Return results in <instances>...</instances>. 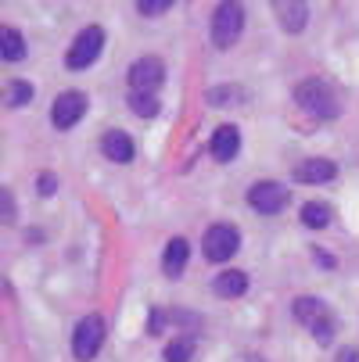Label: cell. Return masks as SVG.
<instances>
[{"instance_id": "5", "label": "cell", "mask_w": 359, "mask_h": 362, "mask_svg": "<svg viewBox=\"0 0 359 362\" xmlns=\"http://www.w3.org/2000/svg\"><path fill=\"white\" fill-rule=\"evenodd\" d=\"M101 47H105V29H101V25H86V29L72 40L69 54H65V65H69L72 72H79V69L93 65V62H97V54H101Z\"/></svg>"}, {"instance_id": "23", "label": "cell", "mask_w": 359, "mask_h": 362, "mask_svg": "<svg viewBox=\"0 0 359 362\" xmlns=\"http://www.w3.org/2000/svg\"><path fill=\"white\" fill-rule=\"evenodd\" d=\"M338 362H359V348H341L338 351Z\"/></svg>"}, {"instance_id": "16", "label": "cell", "mask_w": 359, "mask_h": 362, "mask_svg": "<svg viewBox=\"0 0 359 362\" xmlns=\"http://www.w3.org/2000/svg\"><path fill=\"white\" fill-rule=\"evenodd\" d=\"M0 54H4V62H22L25 58V40L15 25H4L0 29Z\"/></svg>"}, {"instance_id": "2", "label": "cell", "mask_w": 359, "mask_h": 362, "mask_svg": "<svg viewBox=\"0 0 359 362\" xmlns=\"http://www.w3.org/2000/svg\"><path fill=\"white\" fill-rule=\"evenodd\" d=\"M295 100H298V105L309 112V115H317V119H334V115H338V97H334V90H331L324 79H305V83H298Z\"/></svg>"}, {"instance_id": "19", "label": "cell", "mask_w": 359, "mask_h": 362, "mask_svg": "<svg viewBox=\"0 0 359 362\" xmlns=\"http://www.w3.org/2000/svg\"><path fill=\"white\" fill-rule=\"evenodd\" d=\"M25 100H33L29 79H11V83H8V93H4V105H8V108H18V105H25Z\"/></svg>"}, {"instance_id": "20", "label": "cell", "mask_w": 359, "mask_h": 362, "mask_svg": "<svg viewBox=\"0 0 359 362\" xmlns=\"http://www.w3.org/2000/svg\"><path fill=\"white\" fill-rule=\"evenodd\" d=\"M162 358H166V362H190V358H194V341H190V337H180V341L166 344Z\"/></svg>"}, {"instance_id": "10", "label": "cell", "mask_w": 359, "mask_h": 362, "mask_svg": "<svg viewBox=\"0 0 359 362\" xmlns=\"http://www.w3.org/2000/svg\"><path fill=\"white\" fill-rule=\"evenodd\" d=\"M273 15L280 18L284 33H302L305 25H309V4H302V0H277Z\"/></svg>"}, {"instance_id": "7", "label": "cell", "mask_w": 359, "mask_h": 362, "mask_svg": "<svg viewBox=\"0 0 359 362\" xmlns=\"http://www.w3.org/2000/svg\"><path fill=\"white\" fill-rule=\"evenodd\" d=\"M237 247H241V233L230 223H216L205 233V258H212V262H227L230 255H237Z\"/></svg>"}, {"instance_id": "9", "label": "cell", "mask_w": 359, "mask_h": 362, "mask_svg": "<svg viewBox=\"0 0 359 362\" xmlns=\"http://www.w3.org/2000/svg\"><path fill=\"white\" fill-rule=\"evenodd\" d=\"M86 93L79 90H69V93H58L55 97V105H50V122H55L58 129H72L83 115H86Z\"/></svg>"}, {"instance_id": "22", "label": "cell", "mask_w": 359, "mask_h": 362, "mask_svg": "<svg viewBox=\"0 0 359 362\" xmlns=\"http://www.w3.org/2000/svg\"><path fill=\"white\" fill-rule=\"evenodd\" d=\"M55 187H58L55 176H40V194H55Z\"/></svg>"}, {"instance_id": "6", "label": "cell", "mask_w": 359, "mask_h": 362, "mask_svg": "<svg viewBox=\"0 0 359 362\" xmlns=\"http://www.w3.org/2000/svg\"><path fill=\"white\" fill-rule=\"evenodd\" d=\"M248 204H251V212H259V216H277L284 212V204H287V190L273 180H263V183H251L248 187Z\"/></svg>"}, {"instance_id": "17", "label": "cell", "mask_w": 359, "mask_h": 362, "mask_svg": "<svg viewBox=\"0 0 359 362\" xmlns=\"http://www.w3.org/2000/svg\"><path fill=\"white\" fill-rule=\"evenodd\" d=\"M130 112L140 115V119H155L162 112L159 105V93H140V90H130Z\"/></svg>"}, {"instance_id": "12", "label": "cell", "mask_w": 359, "mask_h": 362, "mask_svg": "<svg viewBox=\"0 0 359 362\" xmlns=\"http://www.w3.org/2000/svg\"><path fill=\"white\" fill-rule=\"evenodd\" d=\"M334 176H338V165L331 158H305L295 169V180L298 183H331Z\"/></svg>"}, {"instance_id": "15", "label": "cell", "mask_w": 359, "mask_h": 362, "mask_svg": "<svg viewBox=\"0 0 359 362\" xmlns=\"http://www.w3.org/2000/svg\"><path fill=\"white\" fill-rule=\"evenodd\" d=\"M212 291H216L220 298H241V294L248 291V276H244L241 269H230V273H220V276L212 280Z\"/></svg>"}, {"instance_id": "1", "label": "cell", "mask_w": 359, "mask_h": 362, "mask_svg": "<svg viewBox=\"0 0 359 362\" xmlns=\"http://www.w3.org/2000/svg\"><path fill=\"white\" fill-rule=\"evenodd\" d=\"M291 308H295V320L309 330L320 344L334 341V316H331L327 301H320V298H295Z\"/></svg>"}, {"instance_id": "4", "label": "cell", "mask_w": 359, "mask_h": 362, "mask_svg": "<svg viewBox=\"0 0 359 362\" xmlns=\"http://www.w3.org/2000/svg\"><path fill=\"white\" fill-rule=\"evenodd\" d=\"M101 344H105V320L101 316H83L79 323H76V330H72V355L79 358V362H90L97 351H101Z\"/></svg>"}, {"instance_id": "13", "label": "cell", "mask_w": 359, "mask_h": 362, "mask_svg": "<svg viewBox=\"0 0 359 362\" xmlns=\"http://www.w3.org/2000/svg\"><path fill=\"white\" fill-rule=\"evenodd\" d=\"M237 151H241V129L237 126H220L212 133V158L230 162V158H237Z\"/></svg>"}, {"instance_id": "11", "label": "cell", "mask_w": 359, "mask_h": 362, "mask_svg": "<svg viewBox=\"0 0 359 362\" xmlns=\"http://www.w3.org/2000/svg\"><path fill=\"white\" fill-rule=\"evenodd\" d=\"M101 151H105V158H112V162H119V165L133 162V140H130V133H122V129H108L105 136H101Z\"/></svg>"}, {"instance_id": "21", "label": "cell", "mask_w": 359, "mask_h": 362, "mask_svg": "<svg viewBox=\"0 0 359 362\" xmlns=\"http://www.w3.org/2000/svg\"><path fill=\"white\" fill-rule=\"evenodd\" d=\"M169 8H173L169 0H140V4H137L140 15H166Z\"/></svg>"}, {"instance_id": "14", "label": "cell", "mask_w": 359, "mask_h": 362, "mask_svg": "<svg viewBox=\"0 0 359 362\" xmlns=\"http://www.w3.org/2000/svg\"><path fill=\"white\" fill-rule=\"evenodd\" d=\"M187 255H190L187 240H183V237H173V240L166 244V255H162V273H166V276H180V273L187 269Z\"/></svg>"}, {"instance_id": "18", "label": "cell", "mask_w": 359, "mask_h": 362, "mask_svg": "<svg viewBox=\"0 0 359 362\" xmlns=\"http://www.w3.org/2000/svg\"><path fill=\"white\" fill-rule=\"evenodd\" d=\"M302 226H309V230H324V226H331V209H327L324 201L302 204Z\"/></svg>"}, {"instance_id": "24", "label": "cell", "mask_w": 359, "mask_h": 362, "mask_svg": "<svg viewBox=\"0 0 359 362\" xmlns=\"http://www.w3.org/2000/svg\"><path fill=\"white\" fill-rule=\"evenodd\" d=\"M313 255H317V258H320V262H324V266H334V258H331V255H327V251H313Z\"/></svg>"}, {"instance_id": "8", "label": "cell", "mask_w": 359, "mask_h": 362, "mask_svg": "<svg viewBox=\"0 0 359 362\" xmlns=\"http://www.w3.org/2000/svg\"><path fill=\"white\" fill-rule=\"evenodd\" d=\"M166 83V65L155 54H144L130 65V86L140 93H159V86Z\"/></svg>"}, {"instance_id": "3", "label": "cell", "mask_w": 359, "mask_h": 362, "mask_svg": "<svg viewBox=\"0 0 359 362\" xmlns=\"http://www.w3.org/2000/svg\"><path fill=\"white\" fill-rule=\"evenodd\" d=\"M241 33H244V8L237 0H223L212 15V43L220 50H230L241 40Z\"/></svg>"}]
</instances>
